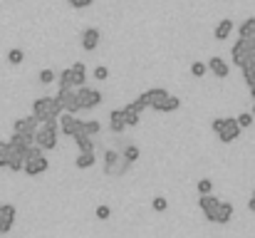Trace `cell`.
Masks as SVG:
<instances>
[{"mask_svg": "<svg viewBox=\"0 0 255 238\" xmlns=\"http://www.w3.org/2000/svg\"><path fill=\"white\" fill-rule=\"evenodd\" d=\"M57 99L62 102V109H65V112H70V114H80V112H82L80 97H77V87H60Z\"/></svg>", "mask_w": 255, "mask_h": 238, "instance_id": "52a82bcc", "label": "cell"}, {"mask_svg": "<svg viewBox=\"0 0 255 238\" xmlns=\"http://www.w3.org/2000/svg\"><path fill=\"white\" fill-rule=\"evenodd\" d=\"M198 206H201L203 216H206L208 221H213V223H215V213H218L220 198H215L213 193H201V198H198Z\"/></svg>", "mask_w": 255, "mask_h": 238, "instance_id": "30bf717a", "label": "cell"}, {"mask_svg": "<svg viewBox=\"0 0 255 238\" xmlns=\"http://www.w3.org/2000/svg\"><path fill=\"white\" fill-rule=\"evenodd\" d=\"M82 132H85V134H89V137H97V134L102 132V124H99L97 119H89V122H82Z\"/></svg>", "mask_w": 255, "mask_h": 238, "instance_id": "4316f807", "label": "cell"}, {"mask_svg": "<svg viewBox=\"0 0 255 238\" xmlns=\"http://www.w3.org/2000/svg\"><path fill=\"white\" fill-rule=\"evenodd\" d=\"M230 57H233L235 67H243V65L253 62L255 60V40L253 38H238L230 48Z\"/></svg>", "mask_w": 255, "mask_h": 238, "instance_id": "277c9868", "label": "cell"}, {"mask_svg": "<svg viewBox=\"0 0 255 238\" xmlns=\"http://www.w3.org/2000/svg\"><path fill=\"white\" fill-rule=\"evenodd\" d=\"M151 206H154V211H156V213H164V211L169 208V201H166L164 196H156V198L151 201Z\"/></svg>", "mask_w": 255, "mask_h": 238, "instance_id": "1f68e13d", "label": "cell"}, {"mask_svg": "<svg viewBox=\"0 0 255 238\" xmlns=\"http://www.w3.org/2000/svg\"><path fill=\"white\" fill-rule=\"evenodd\" d=\"M109 129L114 134H122L127 129V119H124V109H112L109 112Z\"/></svg>", "mask_w": 255, "mask_h": 238, "instance_id": "2e32d148", "label": "cell"}, {"mask_svg": "<svg viewBox=\"0 0 255 238\" xmlns=\"http://www.w3.org/2000/svg\"><path fill=\"white\" fill-rule=\"evenodd\" d=\"M8 161H10V144L0 142V169H8Z\"/></svg>", "mask_w": 255, "mask_h": 238, "instance_id": "f1b7e54d", "label": "cell"}, {"mask_svg": "<svg viewBox=\"0 0 255 238\" xmlns=\"http://www.w3.org/2000/svg\"><path fill=\"white\" fill-rule=\"evenodd\" d=\"M107 77H109V67L97 65V67H94V80H107Z\"/></svg>", "mask_w": 255, "mask_h": 238, "instance_id": "74e56055", "label": "cell"}, {"mask_svg": "<svg viewBox=\"0 0 255 238\" xmlns=\"http://www.w3.org/2000/svg\"><path fill=\"white\" fill-rule=\"evenodd\" d=\"M38 127H40V122L35 119V114H30V117H20V119L13 122V132H20V134H28V137H35Z\"/></svg>", "mask_w": 255, "mask_h": 238, "instance_id": "7c38bea8", "label": "cell"}, {"mask_svg": "<svg viewBox=\"0 0 255 238\" xmlns=\"http://www.w3.org/2000/svg\"><path fill=\"white\" fill-rule=\"evenodd\" d=\"M55 77H57L55 70H42V72H40V82H42V85H52Z\"/></svg>", "mask_w": 255, "mask_h": 238, "instance_id": "d6a6232c", "label": "cell"}, {"mask_svg": "<svg viewBox=\"0 0 255 238\" xmlns=\"http://www.w3.org/2000/svg\"><path fill=\"white\" fill-rule=\"evenodd\" d=\"M253 117H255V104H253Z\"/></svg>", "mask_w": 255, "mask_h": 238, "instance_id": "b9f144b4", "label": "cell"}, {"mask_svg": "<svg viewBox=\"0 0 255 238\" xmlns=\"http://www.w3.org/2000/svg\"><path fill=\"white\" fill-rule=\"evenodd\" d=\"M72 75H75V87L87 85V67H85V62H75L72 65Z\"/></svg>", "mask_w": 255, "mask_h": 238, "instance_id": "7402d4cb", "label": "cell"}, {"mask_svg": "<svg viewBox=\"0 0 255 238\" xmlns=\"http://www.w3.org/2000/svg\"><path fill=\"white\" fill-rule=\"evenodd\" d=\"M238 38H255V18L243 20V25L238 28Z\"/></svg>", "mask_w": 255, "mask_h": 238, "instance_id": "603a6c76", "label": "cell"}, {"mask_svg": "<svg viewBox=\"0 0 255 238\" xmlns=\"http://www.w3.org/2000/svg\"><path fill=\"white\" fill-rule=\"evenodd\" d=\"M213 191V181L211 179H201L198 181V193H211Z\"/></svg>", "mask_w": 255, "mask_h": 238, "instance_id": "d590c367", "label": "cell"}, {"mask_svg": "<svg viewBox=\"0 0 255 238\" xmlns=\"http://www.w3.org/2000/svg\"><path fill=\"white\" fill-rule=\"evenodd\" d=\"M67 3L72 5V8H77V10H85V8H89L94 0H67Z\"/></svg>", "mask_w": 255, "mask_h": 238, "instance_id": "8d00e7d4", "label": "cell"}, {"mask_svg": "<svg viewBox=\"0 0 255 238\" xmlns=\"http://www.w3.org/2000/svg\"><path fill=\"white\" fill-rule=\"evenodd\" d=\"M230 33H233V20H228V18H223V20L215 25V30H213L215 40H228Z\"/></svg>", "mask_w": 255, "mask_h": 238, "instance_id": "d6986e66", "label": "cell"}, {"mask_svg": "<svg viewBox=\"0 0 255 238\" xmlns=\"http://www.w3.org/2000/svg\"><path fill=\"white\" fill-rule=\"evenodd\" d=\"M233 218V203H228V201H220V206H218V213H215V223H228Z\"/></svg>", "mask_w": 255, "mask_h": 238, "instance_id": "ffe728a7", "label": "cell"}, {"mask_svg": "<svg viewBox=\"0 0 255 238\" xmlns=\"http://www.w3.org/2000/svg\"><path fill=\"white\" fill-rule=\"evenodd\" d=\"M99 38H102V33H99L97 28H87V30L82 33V50H85V52H94L97 45H99Z\"/></svg>", "mask_w": 255, "mask_h": 238, "instance_id": "4fadbf2b", "label": "cell"}, {"mask_svg": "<svg viewBox=\"0 0 255 238\" xmlns=\"http://www.w3.org/2000/svg\"><path fill=\"white\" fill-rule=\"evenodd\" d=\"M57 137H60V122L57 119H47V122H40V127L35 132V144L42 151H52L57 146Z\"/></svg>", "mask_w": 255, "mask_h": 238, "instance_id": "6da1fadb", "label": "cell"}, {"mask_svg": "<svg viewBox=\"0 0 255 238\" xmlns=\"http://www.w3.org/2000/svg\"><path fill=\"white\" fill-rule=\"evenodd\" d=\"M94 161H97L94 151H80V156L75 159V166H77V169H92Z\"/></svg>", "mask_w": 255, "mask_h": 238, "instance_id": "44dd1931", "label": "cell"}, {"mask_svg": "<svg viewBox=\"0 0 255 238\" xmlns=\"http://www.w3.org/2000/svg\"><path fill=\"white\" fill-rule=\"evenodd\" d=\"M62 112H65V109H62V102L57 99V95H55V97H40V99L33 102V114H35L38 122L57 119Z\"/></svg>", "mask_w": 255, "mask_h": 238, "instance_id": "7a4b0ae2", "label": "cell"}, {"mask_svg": "<svg viewBox=\"0 0 255 238\" xmlns=\"http://www.w3.org/2000/svg\"><path fill=\"white\" fill-rule=\"evenodd\" d=\"M223 119H225V117H218V119H213V122H211V129H213L215 134L220 132V127H223Z\"/></svg>", "mask_w": 255, "mask_h": 238, "instance_id": "f35d334b", "label": "cell"}, {"mask_svg": "<svg viewBox=\"0 0 255 238\" xmlns=\"http://www.w3.org/2000/svg\"><path fill=\"white\" fill-rule=\"evenodd\" d=\"M57 85H60V87H75V75H72V67H67V70H62V72L57 75Z\"/></svg>", "mask_w": 255, "mask_h": 238, "instance_id": "cb8c5ba5", "label": "cell"}, {"mask_svg": "<svg viewBox=\"0 0 255 238\" xmlns=\"http://www.w3.org/2000/svg\"><path fill=\"white\" fill-rule=\"evenodd\" d=\"M206 72H208V65H206V62H193V65H191V75H193V77H203Z\"/></svg>", "mask_w": 255, "mask_h": 238, "instance_id": "4dcf8cb0", "label": "cell"}, {"mask_svg": "<svg viewBox=\"0 0 255 238\" xmlns=\"http://www.w3.org/2000/svg\"><path fill=\"white\" fill-rule=\"evenodd\" d=\"M178 107H181V99L169 95V97H166L161 104H156V107H154V112H159V114H169V112H176Z\"/></svg>", "mask_w": 255, "mask_h": 238, "instance_id": "e0dca14e", "label": "cell"}, {"mask_svg": "<svg viewBox=\"0 0 255 238\" xmlns=\"http://www.w3.org/2000/svg\"><path fill=\"white\" fill-rule=\"evenodd\" d=\"M124 119H127V127H136V124L141 122V114L134 112V109L127 104V107H124Z\"/></svg>", "mask_w": 255, "mask_h": 238, "instance_id": "484cf974", "label": "cell"}, {"mask_svg": "<svg viewBox=\"0 0 255 238\" xmlns=\"http://www.w3.org/2000/svg\"><path fill=\"white\" fill-rule=\"evenodd\" d=\"M23 60H25V52H23L20 48H13V50L8 52V62H10V65H20Z\"/></svg>", "mask_w": 255, "mask_h": 238, "instance_id": "f546056e", "label": "cell"}, {"mask_svg": "<svg viewBox=\"0 0 255 238\" xmlns=\"http://www.w3.org/2000/svg\"><path fill=\"white\" fill-rule=\"evenodd\" d=\"M235 119H238V124L245 129V127H250V124H253V119H255V117H253V112H243V114H240V117H235Z\"/></svg>", "mask_w": 255, "mask_h": 238, "instance_id": "836d02e7", "label": "cell"}, {"mask_svg": "<svg viewBox=\"0 0 255 238\" xmlns=\"http://www.w3.org/2000/svg\"><path fill=\"white\" fill-rule=\"evenodd\" d=\"M122 156H124L127 161H131V164H134V161L141 156V149H139V146H134V144H127V146H124V151H122Z\"/></svg>", "mask_w": 255, "mask_h": 238, "instance_id": "83f0119b", "label": "cell"}, {"mask_svg": "<svg viewBox=\"0 0 255 238\" xmlns=\"http://www.w3.org/2000/svg\"><path fill=\"white\" fill-rule=\"evenodd\" d=\"M75 142H77L80 151H97V142H94V137H89V134H85V132L75 134Z\"/></svg>", "mask_w": 255, "mask_h": 238, "instance_id": "ac0fdd59", "label": "cell"}, {"mask_svg": "<svg viewBox=\"0 0 255 238\" xmlns=\"http://www.w3.org/2000/svg\"><path fill=\"white\" fill-rule=\"evenodd\" d=\"M129 166H131V161H127L119 151H114V149H107L104 151V174L107 176H124L127 171H129Z\"/></svg>", "mask_w": 255, "mask_h": 238, "instance_id": "5b68a950", "label": "cell"}, {"mask_svg": "<svg viewBox=\"0 0 255 238\" xmlns=\"http://www.w3.org/2000/svg\"><path fill=\"white\" fill-rule=\"evenodd\" d=\"M166 97H169V92H166L164 87H154V90H146V92L141 95V99H144L146 107H151V109H154L156 104H161Z\"/></svg>", "mask_w": 255, "mask_h": 238, "instance_id": "5bb4252c", "label": "cell"}, {"mask_svg": "<svg viewBox=\"0 0 255 238\" xmlns=\"http://www.w3.org/2000/svg\"><path fill=\"white\" fill-rule=\"evenodd\" d=\"M248 90H250V97H253V99H255V85H250V87H248Z\"/></svg>", "mask_w": 255, "mask_h": 238, "instance_id": "60d3db41", "label": "cell"}, {"mask_svg": "<svg viewBox=\"0 0 255 238\" xmlns=\"http://www.w3.org/2000/svg\"><path fill=\"white\" fill-rule=\"evenodd\" d=\"M50 169V161L45 159V151L38 146V144H30L28 154H25V164H23V171L28 176H40Z\"/></svg>", "mask_w": 255, "mask_h": 238, "instance_id": "3957f363", "label": "cell"}, {"mask_svg": "<svg viewBox=\"0 0 255 238\" xmlns=\"http://www.w3.org/2000/svg\"><path fill=\"white\" fill-rule=\"evenodd\" d=\"M0 208H3V203H0Z\"/></svg>", "mask_w": 255, "mask_h": 238, "instance_id": "7bdbcfd3", "label": "cell"}, {"mask_svg": "<svg viewBox=\"0 0 255 238\" xmlns=\"http://www.w3.org/2000/svg\"><path fill=\"white\" fill-rule=\"evenodd\" d=\"M208 72H213L218 80H225V77L230 75V67H228L225 60H220V57H211V60H208Z\"/></svg>", "mask_w": 255, "mask_h": 238, "instance_id": "9a60e30c", "label": "cell"}, {"mask_svg": "<svg viewBox=\"0 0 255 238\" xmlns=\"http://www.w3.org/2000/svg\"><path fill=\"white\" fill-rule=\"evenodd\" d=\"M94 216H97V218H99V221H107V218H109V216H112V208H109V206H104V203H102V206H97V211H94Z\"/></svg>", "mask_w": 255, "mask_h": 238, "instance_id": "e575fe53", "label": "cell"}, {"mask_svg": "<svg viewBox=\"0 0 255 238\" xmlns=\"http://www.w3.org/2000/svg\"><path fill=\"white\" fill-rule=\"evenodd\" d=\"M77 97H80L82 112H89V109L99 107L102 99H104V95H102L99 90H92V87H87V85H80V87H77Z\"/></svg>", "mask_w": 255, "mask_h": 238, "instance_id": "8992f818", "label": "cell"}, {"mask_svg": "<svg viewBox=\"0 0 255 238\" xmlns=\"http://www.w3.org/2000/svg\"><path fill=\"white\" fill-rule=\"evenodd\" d=\"M57 122H60V132L67 134V137H75V134L82 132V119H77V114L62 112V114L57 117Z\"/></svg>", "mask_w": 255, "mask_h": 238, "instance_id": "9c48e42d", "label": "cell"}, {"mask_svg": "<svg viewBox=\"0 0 255 238\" xmlns=\"http://www.w3.org/2000/svg\"><path fill=\"white\" fill-rule=\"evenodd\" d=\"M240 132H243V127L238 124V119L225 117V119H223V127H220V132H218V139H220L223 144H233V142L240 137Z\"/></svg>", "mask_w": 255, "mask_h": 238, "instance_id": "ba28073f", "label": "cell"}, {"mask_svg": "<svg viewBox=\"0 0 255 238\" xmlns=\"http://www.w3.org/2000/svg\"><path fill=\"white\" fill-rule=\"evenodd\" d=\"M240 72H243V80H245V85L250 87V85H255V60L253 62H248V65H243L240 67Z\"/></svg>", "mask_w": 255, "mask_h": 238, "instance_id": "d4e9b609", "label": "cell"}, {"mask_svg": "<svg viewBox=\"0 0 255 238\" xmlns=\"http://www.w3.org/2000/svg\"><path fill=\"white\" fill-rule=\"evenodd\" d=\"M15 206L13 203H3V208H0V236H5L13 231V223H15Z\"/></svg>", "mask_w": 255, "mask_h": 238, "instance_id": "8fae6325", "label": "cell"}, {"mask_svg": "<svg viewBox=\"0 0 255 238\" xmlns=\"http://www.w3.org/2000/svg\"><path fill=\"white\" fill-rule=\"evenodd\" d=\"M248 208L255 213V189H253V193H250V198H248Z\"/></svg>", "mask_w": 255, "mask_h": 238, "instance_id": "ab89813d", "label": "cell"}]
</instances>
